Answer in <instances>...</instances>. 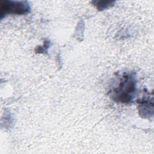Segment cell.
<instances>
[{"mask_svg":"<svg viewBox=\"0 0 154 154\" xmlns=\"http://www.w3.org/2000/svg\"><path fill=\"white\" fill-rule=\"evenodd\" d=\"M135 90V81L130 75L123 76L118 87L114 91L116 100L122 102H128L132 100V94Z\"/></svg>","mask_w":154,"mask_h":154,"instance_id":"obj_1","label":"cell"},{"mask_svg":"<svg viewBox=\"0 0 154 154\" xmlns=\"http://www.w3.org/2000/svg\"><path fill=\"white\" fill-rule=\"evenodd\" d=\"M30 10L29 4L26 1H4L1 4V17L6 14H24Z\"/></svg>","mask_w":154,"mask_h":154,"instance_id":"obj_2","label":"cell"}]
</instances>
